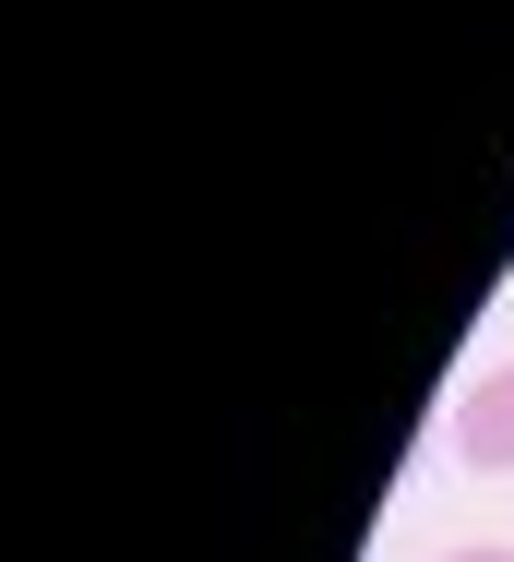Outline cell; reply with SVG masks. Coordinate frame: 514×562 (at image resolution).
<instances>
[{"label":"cell","instance_id":"obj_1","mask_svg":"<svg viewBox=\"0 0 514 562\" xmlns=\"http://www.w3.org/2000/svg\"><path fill=\"white\" fill-rule=\"evenodd\" d=\"M455 467L514 479V359H503V371H479V383L455 395Z\"/></svg>","mask_w":514,"mask_h":562},{"label":"cell","instance_id":"obj_2","mask_svg":"<svg viewBox=\"0 0 514 562\" xmlns=\"http://www.w3.org/2000/svg\"><path fill=\"white\" fill-rule=\"evenodd\" d=\"M443 562H514V551H503V539H479V551H443Z\"/></svg>","mask_w":514,"mask_h":562}]
</instances>
